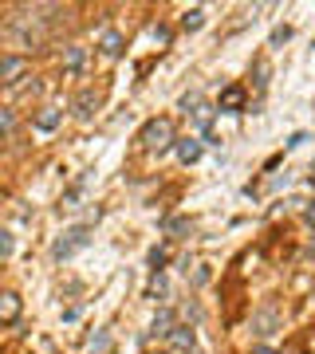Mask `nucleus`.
Wrapping results in <instances>:
<instances>
[{
	"mask_svg": "<svg viewBox=\"0 0 315 354\" xmlns=\"http://www.w3.org/2000/svg\"><path fill=\"white\" fill-rule=\"evenodd\" d=\"M40 12H44V8H16L12 16H8L4 36L12 40L16 48H40L47 40V24H44Z\"/></svg>",
	"mask_w": 315,
	"mask_h": 354,
	"instance_id": "nucleus-1",
	"label": "nucleus"
},
{
	"mask_svg": "<svg viewBox=\"0 0 315 354\" xmlns=\"http://www.w3.org/2000/svg\"><path fill=\"white\" fill-rule=\"evenodd\" d=\"M91 244V228L87 225H75V228H67V232H60V241L51 244V260H71L75 252H83Z\"/></svg>",
	"mask_w": 315,
	"mask_h": 354,
	"instance_id": "nucleus-2",
	"label": "nucleus"
},
{
	"mask_svg": "<svg viewBox=\"0 0 315 354\" xmlns=\"http://www.w3.org/2000/svg\"><path fill=\"white\" fill-rule=\"evenodd\" d=\"M142 142L150 146V150H158V154H162V150H170V146H173V122H170V118H150L146 130H142Z\"/></svg>",
	"mask_w": 315,
	"mask_h": 354,
	"instance_id": "nucleus-3",
	"label": "nucleus"
},
{
	"mask_svg": "<svg viewBox=\"0 0 315 354\" xmlns=\"http://www.w3.org/2000/svg\"><path fill=\"white\" fill-rule=\"evenodd\" d=\"M28 75V59L24 55H0V83L8 87V83H20Z\"/></svg>",
	"mask_w": 315,
	"mask_h": 354,
	"instance_id": "nucleus-4",
	"label": "nucleus"
},
{
	"mask_svg": "<svg viewBox=\"0 0 315 354\" xmlns=\"http://www.w3.org/2000/svg\"><path fill=\"white\" fill-rule=\"evenodd\" d=\"M252 327H256V335H272V331L280 327V307H276V303L260 307V311L252 315Z\"/></svg>",
	"mask_w": 315,
	"mask_h": 354,
	"instance_id": "nucleus-5",
	"label": "nucleus"
},
{
	"mask_svg": "<svg viewBox=\"0 0 315 354\" xmlns=\"http://www.w3.org/2000/svg\"><path fill=\"white\" fill-rule=\"evenodd\" d=\"M99 103H103V98H99V91H91V87H87V91H79V95H75V118H83V122H87V118L99 111Z\"/></svg>",
	"mask_w": 315,
	"mask_h": 354,
	"instance_id": "nucleus-6",
	"label": "nucleus"
},
{
	"mask_svg": "<svg viewBox=\"0 0 315 354\" xmlns=\"http://www.w3.org/2000/svg\"><path fill=\"white\" fill-rule=\"evenodd\" d=\"M217 111H225V114H236V111H244V91H240V87H225V91H220V103H217Z\"/></svg>",
	"mask_w": 315,
	"mask_h": 354,
	"instance_id": "nucleus-7",
	"label": "nucleus"
},
{
	"mask_svg": "<svg viewBox=\"0 0 315 354\" xmlns=\"http://www.w3.org/2000/svg\"><path fill=\"white\" fill-rule=\"evenodd\" d=\"M20 319V295L16 291H0V323Z\"/></svg>",
	"mask_w": 315,
	"mask_h": 354,
	"instance_id": "nucleus-8",
	"label": "nucleus"
},
{
	"mask_svg": "<svg viewBox=\"0 0 315 354\" xmlns=\"http://www.w3.org/2000/svg\"><path fill=\"white\" fill-rule=\"evenodd\" d=\"M99 51H103L107 59H118V55H123V36L114 32V28H107V32L99 36Z\"/></svg>",
	"mask_w": 315,
	"mask_h": 354,
	"instance_id": "nucleus-9",
	"label": "nucleus"
},
{
	"mask_svg": "<svg viewBox=\"0 0 315 354\" xmlns=\"http://www.w3.org/2000/svg\"><path fill=\"white\" fill-rule=\"evenodd\" d=\"M177 146V158L186 161V165H193V161L201 158V142L197 138H181V142H173Z\"/></svg>",
	"mask_w": 315,
	"mask_h": 354,
	"instance_id": "nucleus-10",
	"label": "nucleus"
},
{
	"mask_svg": "<svg viewBox=\"0 0 315 354\" xmlns=\"http://www.w3.org/2000/svg\"><path fill=\"white\" fill-rule=\"evenodd\" d=\"M166 338H170V342H173V346H177L181 354L193 351V331H189V327H173V331H170Z\"/></svg>",
	"mask_w": 315,
	"mask_h": 354,
	"instance_id": "nucleus-11",
	"label": "nucleus"
},
{
	"mask_svg": "<svg viewBox=\"0 0 315 354\" xmlns=\"http://www.w3.org/2000/svg\"><path fill=\"white\" fill-rule=\"evenodd\" d=\"M60 118H63L60 111H40L36 114V130H40V134H51V130L60 126Z\"/></svg>",
	"mask_w": 315,
	"mask_h": 354,
	"instance_id": "nucleus-12",
	"label": "nucleus"
},
{
	"mask_svg": "<svg viewBox=\"0 0 315 354\" xmlns=\"http://www.w3.org/2000/svg\"><path fill=\"white\" fill-rule=\"evenodd\" d=\"M201 24H205V8H189L186 16H181V28H186V32H197Z\"/></svg>",
	"mask_w": 315,
	"mask_h": 354,
	"instance_id": "nucleus-13",
	"label": "nucleus"
},
{
	"mask_svg": "<svg viewBox=\"0 0 315 354\" xmlns=\"http://www.w3.org/2000/svg\"><path fill=\"white\" fill-rule=\"evenodd\" d=\"M170 331H173V315L170 311H162V315L154 319V331H150V335H170Z\"/></svg>",
	"mask_w": 315,
	"mask_h": 354,
	"instance_id": "nucleus-14",
	"label": "nucleus"
},
{
	"mask_svg": "<svg viewBox=\"0 0 315 354\" xmlns=\"http://www.w3.org/2000/svg\"><path fill=\"white\" fill-rule=\"evenodd\" d=\"M12 248H16L12 232H8V228H0V260H8V256H12Z\"/></svg>",
	"mask_w": 315,
	"mask_h": 354,
	"instance_id": "nucleus-15",
	"label": "nucleus"
},
{
	"mask_svg": "<svg viewBox=\"0 0 315 354\" xmlns=\"http://www.w3.org/2000/svg\"><path fill=\"white\" fill-rule=\"evenodd\" d=\"M12 126H16V114L8 107H0V134H12Z\"/></svg>",
	"mask_w": 315,
	"mask_h": 354,
	"instance_id": "nucleus-16",
	"label": "nucleus"
},
{
	"mask_svg": "<svg viewBox=\"0 0 315 354\" xmlns=\"http://www.w3.org/2000/svg\"><path fill=\"white\" fill-rule=\"evenodd\" d=\"M83 67V48H67V71H79Z\"/></svg>",
	"mask_w": 315,
	"mask_h": 354,
	"instance_id": "nucleus-17",
	"label": "nucleus"
},
{
	"mask_svg": "<svg viewBox=\"0 0 315 354\" xmlns=\"http://www.w3.org/2000/svg\"><path fill=\"white\" fill-rule=\"evenodd\" d=\"M150 268H154V272L166 268V248H154V252H150Z\"/></svg>",
	"mask_w": 315,
	"mask_h": 354,
	"instance_id": "nucleus-18",
	"label": "nucleus"
},
{
	"mask_svg": "<svg viewBox=\"0 0 315 354\" xmlns=\"http://www.w3.org/2000/svg\"><path fill=\"white\" fill-rule=\"evenodd\" d=\"M288 40H292V28H276V32H272V48H280Z\"/></svg>",
	"mask_w": 315,
	"mask_h": 354,
	"instance_id": "nucleus-19",
	"label": "nucleus"
},
{
	"mask_svg": "<svg viewBox=\"0 0 315 354\" xmlns=\"http://www.w3.org/2000/svg\"><path fill=\"white\" fill-rule=\"evenodd\" d=\"M252 354H272V346H256V351H252Z\"/></svg>",
	"mask_w": 315,
	"mask_h": 354,
	"instance_id": "nucleus-20",
	"label": "nucleus"
},
{
	"mask_svg": "<svg viewBox=\"0 0 315 354\" xmlns=\"http://www.w3.org/2000/svg\"><path fill=\"white\" fill-rule=\"evenodd\" d=\"M312 189H315V177H312Z\"/></svg>",
	"mask_w": 315,
	"mask_h": 354,
	"instance_id": "nucleus-21",
	"label": "nucleus"
}]
</instances>
